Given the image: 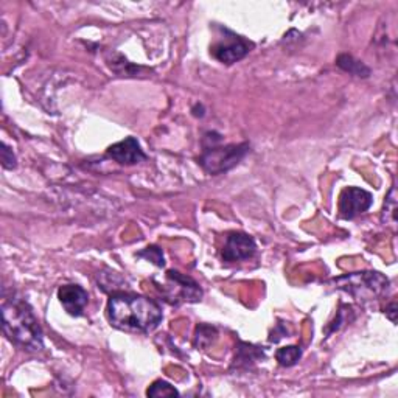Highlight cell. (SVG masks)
<instances>
[{
    "label": "cell",
    "instance_id": "15",
    "mask_svg": "<svg viewBox=\"0 0 398 398\" xmlns=\"http://www.w3.org/2000/svg\"><path fill=\"white\" fill-rule=\"evenodd\" d=\"M216 330L209 325H199L197 327V333H194V345L197 347H207L215 341Z\"/></svg>",
    "mask_w": 398,
    "mask_h": 398
},
{
    "label": "cell",
    "instance_id": "10",
    "mask_svg": "<svg viewBox=\"0 0 398 398\" xmlns=\"http://www.w3.org/2000/svg\"><path fill=\"white\" fill-rule=\"evenodd\" d=\"M58 299L70 316H83L89 303V294L80 285H64L58 290Z\"/></svg>",
    "mask_w": 398,
    "mask_h": 398
},
{
    "label": "cell",
    "instance_id": "17",
    "mask_svg": "<svg viewBox=\"0 0 398 398\" xmlns=\"http://www.w3.org/2000/svg\"><path fill=\"white\" fill-rule=\"evenodd\" d=\"M139 257L147 258L150 261H152L156 266H164L165 261H164V253L160 251L157 246H148L145 251H142L137 253Z\"/></svg>",
    "mask_w": 398,
    "mask_h": 398
},
{
    "label": "cell",
    "instance_id": "13",
    "mask_svg": "<svg viewBox=\"0 0 398 398\" xmlns=\"http://www.w3.org/2000/svg\"><path fill=\"white\" fill-rule=\"evenodd\" d=\"M300 357H302V350H300V347H298V345L283 347V349H278L276 352V360L283 367L294 366V364L300 360Z\"/></svg>",
    "mask_w": 398,
    "mask_h": 398
},
{
    "label": "cell",
    "instance_id": "11",
    "mask_svg": "<svg viewBox=\"0 0 398 398\" xmlns=\"http://www.w3.org/2000/svg\"><path fill=\"white\" fill-rule=\"evenodd\" d=\"M336 66L340 67V69H342L344 72H347V73H350L353 76H358V78H367V76L370 75L369 67L364 64L362 61H358V59H355L349 53H342V55L337 56Z\"/></svg>",
    "mask_w": 398,
    "mask_h": 398
},
{
    "label": "cell",
    "instance_id": "3",
    "mask_svg": "<svg viewBox=\"0 0 398 398\" xmlns=\"http://www.w3.org/2000/svg\"><path fill=\"white\" fill-rule=\"evenodd\" d=\"M335 288L341 291L349 293L358 300H372L383 294L389 281L375 271H362V273H352L342 277H337L333 281Z\"/></svg>",
    "mask_w": 398,
    "mask_h": 398
},
{
    "label": "cell",
    "instance_id": "1",
    "mask_svg": "<svg viewBox=\"0 0 398 398\" xmlns=\"http://www.w3.org/2000/svg\"><path fill=\"white\" fill-rule=\"evenodd\" d=\"M108 318L123 332L150 333L162 323V310L145 295L117 293L108 302Z\"/></svg>",
    "mask_w": 398,
    "mask_h": 398
},
{
    "label": "cell",
    "instance_id": "18",
    "mask_svg": "<svg viewBox=\"0 0 398 398\" xmlns=\"http://www.w3.org/2000/svg\"><path fill=\"white\" fill-rule=\"evenodd\" d=\"M0 156H2V165L5 170H13L16 168V156L13 150L6 145V143H2V150H0Z\"/></svg>",
    "mask_w": 398,
    "mask_h": 398
},
{
    "label": "cell",
    "instance_id": "4",
    "mask_svg": "<svg viewBox=\"0 0 398 398\" xmlns=\"http://www.w3.org/2000/svg\"><path fill=\"white\" fill-rule=\"evenodd\" d=\"M249 143H239V145L226 147L209 145L202 151L199 164L209 174H221L239 165L249 152Z\"/></svg>",
    "mask_w": 398,
    "mask_h": 398
},
{
    "label": "cell",
    "instance_id": "19",
    "mask_svg": "<svg viewBox=\"0 0 398 398\" xmlns=\"http://www.w3.org/2000/svg\"><path fill=\"white\" fill-rule=\"evenodd\" d=\"M395 315H397V305H395V302H392V303H391V305H389V307L386 308V316H387L389 319H391L394 324L397 323Z\"/></svg>",
    "mask_w": 398,
    "mask_h": 398
},
{
    "label": "cell",
    "instance_id": "6",
    "mask_svg": "<svg viewBox=\"0 0 398 398\" xmlns=\"http://www.w3.org/2000/svg\"><path fill=\"white\" fill-rule=\"evenodd\" d=\"M374 202L372 194L360 187H349L342 190L340 197V214L344 219H353L367 211Z\"/></svg>",
    "mask_w": 398,
    "mask_h": 398
},
{
    "label": "cell",
    "instance_id": "12",
    "mask_svg": "<svg viewBox=\"0 0 398 398\" xmlns=\"http://www.w3.org/2000/svg\"><path fill=\"white\" fill-rule=\"evenodd\" d=\"M263 357H265L263 350H260L258 347L246 344V342H241L240 349H239V355L235 357V364H239V366H241V364H246V366H248V364L257 361L260 358H263Z\"/></svg>",
    "mask_w": 398,
    "mask_h": 398
},
{
    "label": "cell",
    "instance_id": "14",
    "mask_svg": "<svg viewBox=\"0 0 398 398\" xmlns=\"http://www.w3.org/2000/svg\"><path fill=\"white\" fill-rule=\"evenodd\" d=\"M147 395L159 398V397H174V395H179V392L176 391L174 386H172L170 383H167V381L157 379L148 387Z\"/></svg>",
    "mask_w": 398,
    "mask_h": 398
},
{
    "label": "cell",
    "instance_id": "8",
    "mask_svg": "<svg viewBox=\"0 0 398 398\" xmlns=\"http://www.w3.org/2000/svg\"><path fill=\"white\" fill-rule=\"evenodd\" d=\"M249 53V44L244 39L229 33V38L218 42V44L211 48V55H214L219 63L223 64H235L241 61V59Z\"/></svg>",
    "mask_w": 398,
    "mask_h": 398
},
{
    "label": "cell",
    "instance_id": "5",
    "mask_svg": "<svg viewBox=\"0 0 398 398\" xmlns=\"http://www.w3.org/2000/svg\"><path fill=\"white\" fill-rule=\"evenodd\" d=\"M159 288L165 294L167 300L172 303L198 302L202 298L201 286L192 277L177 273V271H168L165 282Z\"/></svg>",
    "mask_w": 398,
    "mask_h": 398
},
{
    "label": "cell",
    "instance_id": "7",
    "mask_svg": "<svg viewBox=\"0 0 398 398\" xmlns=\"http://www.w3.org/2000/svg\"><path fill=\"white\" fill-rule=\"evenodd\" d=\"M256 251L257 244L251 235L244 232H232L227 235L221 256L224 261H243L251 258Z\"/></svg>",
    "mask_w": 398,
    "mask_h": 398
},
{
    "label": "cell",
    "instance_id": "9",
    "mask_svg": "<svg viewBox=\"0 0 398 398\" xmlns=\"http://www.w3.org/2000/svg\"><path fill=\"white\" fill-rule=\"evenodd\" d=\"M108 157L115 160L120 165H135L147 159L140 143L134 137H126L122 142H117L108 148Z\"/></svg>",
    "mask_w": 398,
    "mask_h": 398
},
{
    "label": "cell",
    "instance_id": "2",
    "mask_svg": "<svg viewBox=\"0 0 398 398\" xmlns=\"http://www.w3.org/2000/svg\"><path fill=\"white\" fill-rule=\"evenodd\" d=\"M2 319L5 336L23 350L38 352L44 347V333L30 305L18 295L5 298L2 302Z\"/></svg>",
    "mask_w": 398,
    "mask_h": 398
},
{
    "label": "cell",
    "instance_id": "20",
    "mask_svg": "<svg viewBox=\"0 0 398 398\" xmlns=\"http://www.w3.org/2000/svg\"><path fill=\"white\" fill-rule=\"evenodd\" d=\"M192 112L194 117H204V106L202 105H194L193 109H192Z\"/></svg>",
    "mask_w": 398,
    "mask_h": 398
},
{
    "label": "cell",
    "instance_id": "16",
    "mask_svg": "<svg viewBox=\"0 0 398 398\" xmlns=\"http://www.w3.org/2000/svg\"><path fill=\"white\" fill-rule=\"evenodd\" d=\"M395 211H397V199H395V189L391 190L389 197L384 202V211H383V221H392L395 223Z\"/></svg>",
    "mask_w": 398,
    "mask_h": 398
}]
</instances>
